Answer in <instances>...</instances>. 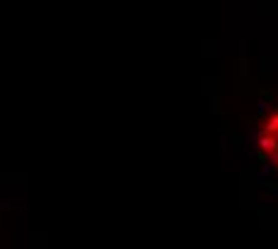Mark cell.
Instances as JSON below:
<instances>
[{
    "label": "cell",
    "mask_w": 278,
    "mask_h": 249,
    "mask_svg": "<svg viewBox=\"0 0 278 249\" xmlns=\"http://www.w3.org/2000/svg\"><path fill=\"white\" fill-rule=\"evenodd\" d=\"M261 132H266V134H278V110H273V113L266 118V125H264Z\"/></svg>",
    "instance_id": "6da1fadb"
}]
</instances>
